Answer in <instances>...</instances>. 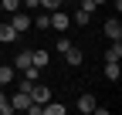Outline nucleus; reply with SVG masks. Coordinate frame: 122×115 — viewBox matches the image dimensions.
<instances>
[{
    "label": "nucleus",
    "instance_id": "2",
    "mask_svg": "<svg viewBox=\"0 0 122 115\" xmlns=\"http://www.w3.org/2000/svg\"><path fill=\"white\" fill-rule=\"evenodd\" d=\"M48 17H51V27H54V31H61V34H65L68 27H71V17H68V14L61 10V7H58V10H51Z\"/></svg>",
    "mask_w": 122,
    "mask_h": 115
},
{
    "label": "nucleus",
    "instance_id": "10",
    "mask_svg": "<svg viewBox=\"0 0 122 115\" xmlns=\"http://www.w3.org/2000/svg\"><path fill=\"white\" fill-rule=\"evenodd\" d=\"M41 115H65V105H58V102H51V98H48V102L41 105Z\"/></svg>",
    "mask_w": 122,
    "mask_h": 115
},
{
    "label": "nucleus",
    "instance_id": "14",
    "mask_svg": "<svg viewBox=\"0 0 122 115\" xmlns=\"http://www.w3.org/2000/svg\"><path fill=\"white\" fill-rule=\"evenodd\" d=\"M17 78V68H10V64H0V85H7Z\"/></svg>",
    "mask_w": 122,
    "mask_h": 115
},
{
    "label": "nucleus",
    "instance_id": "16",
    "mask_svg": "<svg viewBox=\"0 0 122 115\" xmlns=\"http://www.w3.org/2000/svg\"><path fill=\"white\" fill-rule=\"evenodd\" d=\"M14 68H17V71L30 68V51H20V54H17V61H14Z\"/></svg>",
    "mask_w": 122,
    "mask_h": 115
},
{
    "label": "nucleus",
    "instance_id": "8",
    "mask_svg": "<svg viewBox=\"0 0 122 115\" xmlns=\"http://www.w3.org/2000/svg\"><path fill=\"white\" fill-rule=\"evenodd\" d=\"M17 37H20V34L10 27V20H7V24H0V41H4V44H14Z\"/></svg>",
    "mask_w": 122,
    "mask_h": 115
},
{
    "label": "nucleus",
    "instance_id": "17",
    "mask_svg": "<svg viewBox=\"0 0 122 115\" xmlns=\"http://www.w3.org/2000/svg\"><path fill=\"white\" fill-rule=\"evenodd\" d=\"M61 4H65V0H41V10H48V14H51V10H58Z\"/></svg>",
    "mask_w": 122,
    "mask_h": 115
},
{
    "label": "nucleus",
    "instance_id": "15",
    "mask_svg": "<svg viewBox=\"0 0 122 115\" xmlns=\"http://www.w3.org/2000/svg\"><path fill=\"white\" fill-rule=\"evenodd\" d=\"M30 20H34L30 27H37V31H44V27H51V17H48V10H44V14H37V17H30Z\"/></svg>",
    "mask_w": 122,
    "mask_h": 115
},
{
    "label": "nucleus",
    "instance_id": "4",
    "mask_svg": "<svg viewBox=\"0 0 122 115\" xmlns=\"http://www.w3.org/2000/svg\"><path fill=\"white\" fill-rule=\"evenodd\" d=\"M48 98H51V88H48V85H30V102H37V105H44V102H48Z\"/></svg>",
    "mask_w": 122,
    "mask_h": 115
},
{
    "label": "nucleus",
    "instance_id": "12",
    "mask_svg": "<svg viewBox=\"0 0 122 115\" xmlns=\"http://www.w3.org/2000/svg\"><path fill=\"white\" fill-rule=\"evenodd\" d=\"M105 61H122V41H112V48L105 51Z\"/></svg>",
    "mask_w": 122,
    "mask_h": 115
},
{
    "label": "nucleus",
    "instance_id": "9",
    "mask_svg": "<svg viewBox=\"0 0 122 115\" xmlns=\"http://www.w3.org/2000/svg\"><path fill=\"white\" fill-rule=\"evenodd\" d=\"M105 78H109V81H119V78H122L119 61H105Z\"/></svg>",
    "mask_w": 122,
    "mask_h": 115
},
{
    "label": "nucleus",
    "instance_id": "5",
    "mask_svg": "<svg viewBox=\"0 0 122 115\" xmlns=\"http://www.w3.org/2000/svg\"><path fill=\"white\" fill-rule=\"evenodd\" d=\"M10 108H14V112H27V108H30V95L17 88V95L10 98Z\"/></svg>",
    "mask_w": 122,
    "mask_h": 115
},
{
    "label": "nucleus",
    "instance_id": "20",
    "mask_svg": "<svg viewBox=\"0 0 122 115\" xmlns=\"http://www.w3.org/2000/svg\"><path fill=\"white\" fill-rule=\"evenodd\" d=\"M68 48H71V41H68V37H58V51H61V54H65Z\"/></svg>",
    "mask_w": 122,
    "mask_h": 115
},
{
    "label": "nucleus",
    "instance_id": "7",
    "mask_svg": "<svg viewBox=\"0 0 122 115\" xmlns=\"http://www.w3.org/2000/svg\"><path fill=\"white\" fill-rule=\"evenodd\" d=\"M65 61H68V64H71V68H78V64H81V61H85V54H81V48H75V44H71V48H68V51H65Z\"/></svg>",
    "mask_w": 122,
    "mask_h": 115
},
{
    "label": "nucleus",
    "instance_id": "21",
    "mask_svg": "<svg viewBox=\"0 0 122 115\" xmlns=\"http://www.w3.org/2000/svg\"><path fill=\"white\" fill-rule=\"evenodd\" d=\"M88 4H92V7H102V4H105V0H88Z\"/></svg>",
    "mask_w": 122,
    "mask_h": 115
},
{
    "label": "nucleus",
    "instance_id": "1",
    "mask_svg": "<svg viewBox=\"0 0 122 115\" xmlns=\"http://www.w3.org/2000/svg\"><path fill=\"white\" fill-rule=\"evenodd\" d=\"M30 24H34V20H30V10H14V14H10V27H14L17 34L30 31Z\"/></svg>",
    "mask_w": 122,
    "mask_h": 115
},
{
    "label": "nucleus",
    "instance_id": "11",
    "mask_svg": "<svg viewBox=\"0 0 122 115\" xmlns=\"http://www.w3.org/2000/svg\"><path fill=\"white\" fill-rule=\"evenodd\" d=\"M48 61H51L48 51H30V64L34 68H48Z\"/></svg>",
    "mask_w": 122,
    "mask_h": 115
},
{
    "label": "nucleus",
    "instance_id": "23",
    "mask_svg": "<svg viewBox=\"0 0 122 115\" xmlns=\"http://www.w3.org/2000/svg\"><path fill=\"white\" fill-rule=\"evenodd\" d=\"M0 14H4V7H0Z\"/></svg>",
    "mask_w": 122,
    "mask_h": 115
},
{
    "label": "nucleus",
    "instance_id": "6",
    "mask_svg": "<svg viewBox=\"0 0 122 115\" xmlns=\"http://www.w3.org/2000/svg\"><path fill=\"white\" fill-rule=\"evenodd\" d=\"M105 37H109V41H122V20L119 17L105 20Z\"/></svg>",
    "mask_w": 122,
    "mask_h": 115
},
{
    "label": "nucleus",
    "instance_id": "3",
    "mask_svg": "<svg viewBox=\"0 0 122 115\" xmlns=\"http://www.w3.org/2000/svg\"><path fill=\"white\" fill-rule=\"evenodd\" d=\"M92 4H81L78 10H75V17H71V24H78V27H88V20H92Z\"/></svg>",
    "mask_w": 122,
    "mask_h": 115
},
{
    "label": "nucleus",
    "instance_id": "19",
    "mask_svg": "<svg viewBox=\"0 0 122 115\" xmlns=\"http://www.w3.org/2000/svg\"><path fill=\"white\" fill-rule=\"evenodd\" d=\"M10 112H14V108H10V98L0 91V115H10Z\"/></svg>",
    "mask_w": 122,
    "mask_h": 115
},
{
    "label": "nucleus",
    "instance_id": "13",
    "mask_svg": "<svg viewBox=\"0 0 122 115\" xmlns=\"http://www.w3.org/2000/svg\"><path fill=\"white\" fill-rule=\"evenodd\" d=\"M78 108H81V112H85V115H88V112H92V108H95V95H92V91H85V95H81V98H78Z\"/></svg>",
    "mask_w": 122,
    "mask_h": 115
},
{
    "label": "nucleus",
    "instance_id": "22",
    "mask_svg": "<svg viewBox=\"0 0 122 115\" xmlns=\"http://www.w3.org/2000/svg\"><path fill=\"white\" fill-rule=\"evenodd\" d=\"M78 4H88V0H78Z\"/></svg>",
    "mask_w": 122,
    "mask_h": 115
},
{
    "label": "nucleus",
    "instance_id": "18",
    "mask_svg": "<svg viewBox=\"0 0 122 115\" xmlns=\"http://www.w3.org/2000/svg\"><path fill=\"white\" fill-rule=\"evenodd\" d=\"M0 7H4L7 14H14V10H20V0H0Z\"/></svg>",
    "mask_w": 122,
    "mask_h": 115
}]
</instances>
